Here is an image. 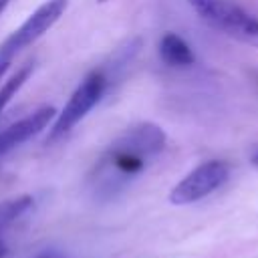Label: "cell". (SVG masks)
I'll use <instances>...</instances> for the list:
<instances>
[{
	"instance_id": "cell-5",
	"label": "cell",
	"mask_w": 258,
	"mask_h": 258,
	"mask_svg": "<svg viewBox=\"0 0 258 258\" xmlns=\"http://www.w3.org/2000/svg\"><path fill=\"white\" fill-rule=\"evenodd\" d=\"M69 0H46L40 4L2 44H0V60H10L16 52L36 42L44 32H48L58 18L64 14Z\"/></svg>"
},
{
	"instance_id": "cell-15",
	"label": "cell",
	"mask_w": 258,
	"mask_h": 258,
	"mask_svg": "<svg viewBox=\"0 0 258 258\" xmlns=\"http://www.w3.org/2000/svg\"><path fill=\"white\" fill-rule=\"evenodd\" d=\"M99 2H105V0H99Z\"/></svg>"
},
{
	"instance_id": "cell-10",
	"label": "cell",
	"mask_w": 258,
	"mask_h": 258,
	"mask_svg": "<svg viewBox=\"0 0 258 258\" xmlns=\"http://www.w3.org/2000/svg\"><path fill=\"white\" fill-rule=\"evenodd\" d=\"M250 163L254 165V167H258V145L252 149V153H250Z\"/></svg>"
},
{
	"instance_id": "cell-8",
	"label": "cell",
	"mask_w": 258,
	"mask_h": 258,
	"mask_svg": "<svg viewBox=\"0 0 258 258\" xmlns=\"http://www.w3.org/2000/svg\"><path fill=\"white\" fill-rule=\"evenodd\" d=\"M32 69H34V62L32 60H28V62H24L4 85H2V89H0V113L4 111V107L10 103V99L20 91V87L28 81V77H30V73H32Z\"/></svg>"
},
{
	"instance_id": "cell-3",
	"label": "cell",
	"mask_w": 258,
	"mask_h": 258,
	"mask_svg": "<svg viewBox=\"0 0 258 258\" xmlns=\"http://www.w3.org/2000/svg\"><path fill=\"white\" fill-rule=\"evenodd\" d=\"M111 77L107 75L105 69H95L91 71L83 83L75 89V93L69 97L67 105L62 107L60 113H56V119L46 135V143H54L60 137H64L81 119L87 117V113L103 99L107 87H109Z\"/></svg>"
},
{
	"instance_id": "cell-14",
	"label": "cell",
	"mask_w": 258,
	"mask_h": 258,
	"mask_svg": "<svg viewBox=\"0 0 258 258\" xmlns=\"http://www.w3.org/2000/svg\"><path fill=\"white\" fill-rule=\"evenodd\" d=\"M42 258H54V256H50V254H48V256H42Z\"/></svg>"
},
{
	"instance_id": "cell-12",
	"label": "cell",
	"mask_w": 258,
	"mask_h": 258,
	"mask_svg": "<svg viewBox=\"0 0 258 258\" xmlns=\"http://www.w3.org/2000/svg\"><path fill=\"white\" fill-rule=\"evenodd\" d=\"M10 2H12V0H0V14H2L4 10H6V6H8Z\"/></svg>"
},
{
	"instance_id": "cell-2",
	"label": "cell",
	"mask_w": 258,
	"mask_h": 258,
	"mask_svg": "<svg viewBox=\"0 0 258 258\" xmlns=\"http://www.w3.org/2000/svg\"><path fill=\"white\" fill-rule=\"evenodd\" d=\"M194 12L214 30L244 44L258 46V16L232 0H187Z\"/></svg>"
},
{
	"instance_id": "cell-9",
	"label": "cell",
	"mask_w": 258,
	"mask_h": 258,
	"mask_svg": "<svg viewBox=\"0 0 258 258\" xmlns=\"http://www.w3.org/2000/svg\"><path fill=\"white\" fill-rule=\"evenodd\" d=\"M32 208V198L30 196H20L14 200H6L0 204V230L16 222L20 216H24Z\"/></svg>"
},
{
	"instance_id": "cell-13",
	"label": "cell",
	"mask_w": 258,
	"mask_h": 258,
	"mask_svg": "<svg viewBox=\"0 0 258 258\" xmlns=\"http://www.w3.org/2000/svg\"><path fill=\"white\" fill-rule=\"evenodd\" d=\"M6 254V246H4V242H2V238H0V258Z\"/></svg>"
},
{
	"instance_id": "cell-7",
	"label": "cell",
	"mask_w": 258,
	"mask_h": 258,
	"mask_svg": "<svg viewBox=\"0 0 258 258\" xmlns=\"http://www.w3.org/2000/svg\"><path fill=\"white\" fill-rule=\"evenodd\" d=\"M159 58L173 69H187L194 64L196 56L191 46L175 32H165L159 40Z\"/></svg>"
},
{
	"instance_id": "cell-1",
	"label": "cell",
	"mask_w": 258,
	"mask_h": 258,
	"mask_svg": "<svg viewBox=\"0 0 258 258\" xmlns=\"http://www.w3.org/2000/svg\"><path fill=\"white\" fill-rule=\"evenodd\" d=\"M165 139V131L151 121L125 129L93 165L87 177L91 194L97 200H111L121 194L163 151Z\"/></svg>"
},
{
	"instance_id": "cell-4",
	"label": "cell",
	"mask_w": 258,
	"mask_h": 258,
	"mask_svg": "<svg viewBox=\"0 0 258 258\" xmlns=\"http://www.w3.org/2000/svg\"><path fill=\"white\" fill-rule=\"evenodd\" d=\"M230 177V165L222 159H210L194 167L183 179H179L169 191V202L175 206H187L200 202L220 189Z\"/></svg>"
},
{
	"instance_id": "cell-11",
	"label": "cell",
	"mask_w": 258,
	"mask_h": 258,
	"mask_svg": "<svg viewBox=\"0 0 258 258\" xmlns=\"http://www.w3.org/2000/svg\"><path fill=\"white\" fill-rule=\"evenodd\" d=\"M8 67H10V60H0V79L4 77V73L8 71Z\"/></svg>"
},
{
	"instance_id": "cell-6",
	"label": "cell",
	"mask_w": 258,
	"mask_h": 258,
	"mask_svg": "<svg viewBox=\"0 0 258 258\" xmlns=\"http://www.w3.org/2000/svg\"><path fill=\"white\" fill-rule=\"evenodd\" d=\"M52 117H56V109L46 105V107L32 111L26 117H22L20 121L12 123L10 127H6L0 133V157H4L12 149H16L20 143L28 141L30 137H34L36 133H40L52 121Z\"/></svg>"
}]
</instances>
